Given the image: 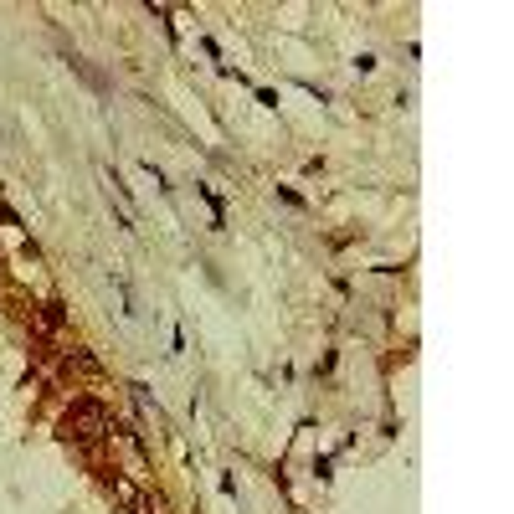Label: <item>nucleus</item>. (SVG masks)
<instances>
[{
	"mask_svg": "<svg viewBox=\"0 0 514 514\" xmlns=\"http://www.w3.org/2000/svg\"><path fill=\"white\" fill-rule=\"evenodd\" d=\"M103 437H114V417L98 396H77L67 412H62V442H77V447H93Z\"/></svg>",
	"mask_w": 514,
	"mask_h": 514,
	"instance_id": "f257e3e1",
	"label": "nucleus"
},
{
	"mask_svg": "<svg viewBox=\"0 0 514 514\" xmlns=\"http://www.w3.org/2000/svg\"><path fill=\"white\" fill-rule=\"evenodd\" d=\"M103 494L114 499L119 514H149V494H144L134 479H124V474H109V479H103Z\"/></svg>",
	"mask_w": 514,
	"mask_h": 514,
	"instance_id": "f03ea898",
	"label": "nucleus"
},
{
	"mask_svg": "<svg viewBox=\"0 0 514 514\" xmlns=\"http://www.w3.org/2000/svg\"><path fill=\"white\" fill-rule=\"evenodd\" d=\"M36 334H62L67 329V304H62V298H47V304L36 309V324H31Z\"/></svg>",
	"mask_w": 514,
	"mask_h": 514,
	"instance_id": "7ed1b4c3",
	"label": "nucleus"
},
{
	"mask_svg": "<svg viewBox=\"0 0 514 514\" xmlns=\"http://www.w3.org/2000/svg\"><path fill=\"white\" fill-rule=\"evenodd\" d=\"M72 366H77V371H88V376H98V360H93L88 350H72V355H67V371H72Z\"/></svg>",
	"mask_w": 514,
	"mask_h": 514,
	"instance_id": "20e7f679",
	"label": "nucleus"
}]
</instances>
